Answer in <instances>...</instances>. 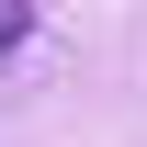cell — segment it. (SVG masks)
<instances>
[{"label": "cell", "mask_w": 147, "mask_h": 147, "mask_svg": "<svg viewBox=\"0 0 147 147\" xmlns=\"http://www.w3.org/2000/svg\"><path fill=\"white\" fill-rule=\"evenodd\" d=\"M23 34H34V0H0V68L23 57Z\"/></svg>", "instance_id": "6da1fadb"}]
</instances>
